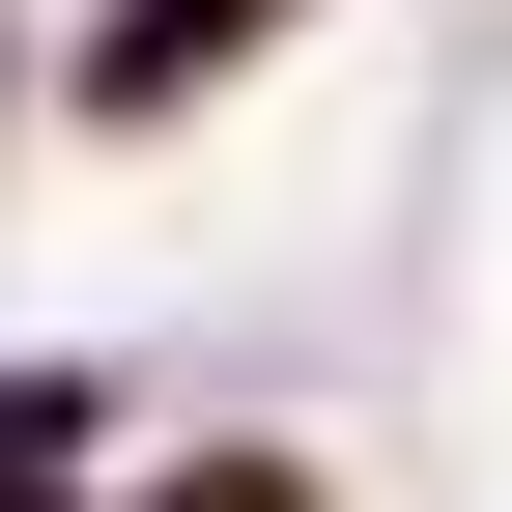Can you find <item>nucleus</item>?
Wrapping results in <instances>:
<instances>
[{
	"label": "nucleus",
	"mask_w": 512,
	"mask_h": 512,
	"mask_svg": "<svg viewBox=\"0 0 512 512\" xmlns=\"http://www.w3.org/2000/svg\"><path fill=\"white\" fill-rule=\"evenodd\" d=\"M256 29H285V0H114V29H86V114H171V86L256 57Z\"/></svg>",
	"instance_id": "f257e3e1"
}]
</instances>
